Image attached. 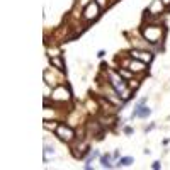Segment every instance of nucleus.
<instances>
[{"label":"nucleus","instance_id":"f257e3e1","mask_svg":"<svg viewBox=\"0 0 170 170\" xmlns=\"http://www.w3.org/2000/svg\"><path fill=\"white\" fill-rule=\"evenodd\" d=\"M141 34H143V38L146 39L148 42H151V44H157V42L162 41V38H163L165 31L162 29L160 25H146V27H143V29H141Z\"/></svg>","mask_w":170,"mask_h":170},{"label":"nucleus","instance_id":"f03ea898","mask_svg":"<svg viewBox=\"0 0 170 170\" xmlns=\"http://www.w3.org/2000/svg\"><path fill=\"white\" fill-rule=\"evenodd\" d=\"M99 14H100V4H99L97 0H92V2H89V5L83 10V19L92 22L99 17Z\"/></svg>","mask_w":170,"mask_h":170},{"label":"nucleus","instance_id":"7ed1b4c3","mask_svg":"<svg viewBox=\"0 0 170 170\" xmlns=\"http://www.w3.org/2000/svg\"><path fill=\"white\" fill-rule=\"evenodd\" d=\"M55 133L56 136H58L59 140L63 141H73L75 140V131H73L72 127H68V124H58V126L55 127Z\"/></svg>","mask_w":170,"mask_h":170},{"label":"nucleus","instance_id":"20e7f679","mask_svg":"<svg viewBox=\"0 0 170 170\" xmlns=\"http://www.w3.org/2000/svg\"><path fill=\"white\" fill-rule=\"evenodd\" d=\"M146 104V99H140V100L136 102L134 106V110H133V117H148L150 114H151V109H150L148 106H144Z\"/></svg>","mask_w":170,"mask_h":170},{"label":"nucleus","instance_id":"39448f33","mask_svg":"<svg viewBox=\"0 0 170 170\" xmlns=\"http://www.w3.org/2000/svg\"><path fill=\"white\" fill-rule=\"evenodd\" d=\"M53 100H59V102H65V100H70V89L66 87H55L53 90Z\"/></svg>","mask_w":170,"mask_h":170},{"label":"nucleus","instance_id":"423d86ee","mask_svg":"<svg viewBox=\"0 0 170 170\" xmlns=\"http://www.w3.org/2000/svg\"><path fill=\"white\" fill-rule=\"evenodd\" d=\"M131 58L133 59H141L144 63H150L153 59V55L148 53V51H140V49H133L131 51Z\"/></svg>","mask_w":170,"mask_h":170},{"label":"nucleus","instance_id":"0eeeda50","mask_svg":"<svg viewBox=\"0 0 170 170\" xmlns=\"http://www.w3.org/2000/svg\"><path fill=\"white\" fill-rule=\"evenodd\" d=\"M127 66H129V70H131V72H144V66H146V63H144V61H129V65H127Z\"/></svg>","mask_w":170,"mask_h":170},{"label":"nucleus","instance_id":"6e6552de","mask_svg":"<svg viewBox=\"0 0 170 170\" xmlns=\"http://www.w3.org/2000/svg\"><path fill=\"white\" fill-rule=\"evenodd\" d=\"M49 61H51V65L56 66L58 70H61V72L65 70V63H63V59L59 58V56H49Z\"/></svg>","mask_w":170,"mask_h":170},{"label":"nucleus","instance_id":"1a4fd4ad","mask_svg":"<svg viewBox=\"0 0 170 170\" xmlns=\"http://www.w3.org/2000/svg\"><path fill=\"white\" fill-rule=\"evenodd\" d=\"M110 160H112V157H110L109 153L102 155V157H100V165L104 167V168H112V163H110Z\"/></svg>","mask_w":170,"mask_h":170},{"label":"nucleus","instance_id":"9d476101","mask_svg":"<svg viewBox=\"0 0 170 170\" xmlns=\"http://www.w3.org/2000/svg\"><path fill=\"white\" fill-rule=\"evenodd\" d=\"M131 163H133V157H121L119 162L116 163V167H117V168H121V167H129Z\"/></svg>","mask_w":170,"mask_h":170},{"label":"nucleus","instance_id":"9b49d317","mask_svg":"<svg viewBox=\"0 0 170 170\" xmlns=\"http://www.w3.org/2000/svg\"><path fill=\"white\" fill-rule=\"evenodd\" d=\"M117 73L123 76V78H131V76H133V73L131 72H126V70H119Z\"/></svg>","mask_w":170,"mask_h":170},{"label":"nucleus","instance_id":"f8f14e48","mask_svg":"<svg viewBox=\"0 0 170 170\" xmlns=\"http://www.w3.org/2000/svg\"><path fill=\"white\" fill-rule=\"evenodd\" d=\"M124 133H126V134H133V127L126 126V127H124Z\"/></svg>","mask_w":170,"mask_h":170},{"label":"nucleus","instance_id":"ddd939ff","mask_svg":"<svg viewBox=\"0 0 170 170\" xmlns=\"http://www.w3.org/2000/svg\"><path fill=\"white\" fill-rule=\"evenodd\" d=\"M151 167H153V168H155V170H158L162 165H160V162H153V165H151Z\"/></svg>","mask_w":170,"mask_h":170},{"label":"nucleus","instance_id":"4468645a","mask_svg":"<svg viewBox=\"0 0 170 170\" xmlns=\"http://www.w3.org/2000/svg\"><path fill=\"white\" fill-rule=\"evenodd\" d=\"M104 55H106V51H104V49H100V51L97 53V56H99V58H104Z\"/></svg>","mask_w":170,"mask_h":170},{"label":"nucleus","instance_id":"2eb2a0df","mask_svg":"<svg viewBox=\"0 0 170 170\" xmlns=\"http://www.w3.org/2000/svg\"><path fill=\"white\" fill-rule=\"evenodd\" d=\"M153 127H155V124H150V126H146V127H144V133H148L150 129H153Z\"/></svg>","mask_w":170,"mask_h":170},{"label":"nucleus","instance_id":"dca6fc26","mask_svg":"<svg viewBox=\"0 0 170 170\" xmlns=\"http://www.w3.org/2000/svg\"><path fill=\"white\" fill-rule=\"evenodd\" d=\"M163 2V5H167V7H170V0H162Z\"/></svg>","mask_w":170,"mask_h":170},{"label":"nucleus","instance_id":"f3484780","mask_svg":"<svg viewBox=\"0 0 170 170\" xmlns=\"http://www.w3.org/2000/svg\"><path fill=\"white\" fill-rule=\"evenodd\" d=\"M97 2H99V4H100V5H104V0H97Z\"/></svg>","mask_w":170,"mask_h":170}]
</instances>
